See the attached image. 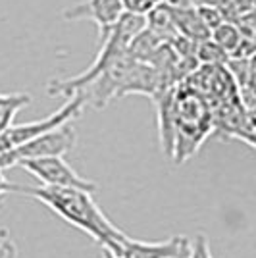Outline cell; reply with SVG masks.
<instances>
[{
    "label": "cell",
    "mask_w": 256,
    "mask_h": 258,
    "mask_svg": "<svg viewBox=\"0 0 256 258\" xmlns=\"http://www.w3.org/2000/svg\"><path fill=\"white\" fill-rule=\"evenodd\" d=\"M164 4L170 8H193L197 6V0H164Z\"/></svg>",
    "instance_id": "2e32d148"
},
{
    "label": "cell",
    "mask_w": 256,
    "mask_h": 258,
    "mask_svg": "<svg viewBox=\"0 0 256 258\" xmlns=\"http://www.w3.org/2000/svg\"><path fill=\"white\" fill-rule=\"evenodd\" d=\"M31 97L27 95H0V133L12 125V118L18 110L29 104Z\"/></svg>",
    "instance_id": "8fae6325"
},
{
    "label": "cell",
    "mask_w": 256,
    "mask_h": 258,
    "mask_svg": "<svg viewBox=\"0 0 256 258\" xmlns=\"http://www.w3.org/2000/svg\"><path fill=\"white\" fill-rule=\"evenodd\" d=\"M85 108V100L81 95L72 97L60 110L52 112L50 116H46L43 119L37 121H29V123H22V125H10L8 129H4L0 133V154L8 152L16 147H20L27 141L35 139L39 135H43L50 129H56L60 125H64L68 121H72L74 118H77Z\"/></svg>",
    "instance_id": "277c9868"
},
{
    "label": "cell",
    "mask_w": 256,
    "mask_h": 258,
    "mask_svg": "<svg viewBox=\"0 0 256 258\" xmlns=\"http://www.w3.org/2000/svg\"><path fill=\"white\" fill-rule=\"evenodd\" d=\"M193 243L185 235H173L168 241L147 243L131 239L127 233L110 248L112 254L119 258H189Z\"/></svg>",
    "instance_id": "8992f818"
},
{
    "label": "cell",
    "mask_w": 256,
    "mask_h": 258,
    "mask_svg": "<svg viewBox=\"0 0 256 258\" xmlns=\"http://www.w3.org/2000/svg\"><path fill=\"white\" fill-rule=\"evenodd\" d=\"M104 258H119V256H116V254H112L110 250H106V252H104Z\"/></svg>",
    "instance_id": "ac0fdd59"
},
{
    "label": "cell",
    "mask_w": 256,
    "mask_h": 258,
    "mask_svg": "<svg viewBox=\"0 0 256 258\" xmlns=\"http://www.w3.org/2000/svg\"><path fill=\"white\" fill-rule=\"evenodd\" d=\"M123 12L125 8H123L121 0H85V2H79L74 6H68L62 12V20L66 22H79V20L93 22L98 27V39H100L116 25Z\"/></svg>",
    "instance_id": "52a82bcc"
},
{
    "label": "cell",
    "mask_w": 256,
    "mask_h": 258,
    "mask_svg": "<svg viewBox=\"0 0 256 258\" xmlns=\"http://www.w3.org/2000/svg\"><path fill=\"white\" fill-rule=\"evenodd\" d=\"M18 256V247L10 239L6 229H0V258H16Z\"/></svg>",
    "instance_id": "9a60e30c"
},
{
    "label": "cell",
    "mask_w": 256,
    "mask_h": 258,
    "mask_svg": "<svg viewBox=\"0 0 256 258\" xmlns=\"http://www.w3.org/2000/svg\"><path fill=\"white\" fill-rule=\"evenodd\" d=\"M18 166H22L25 172H29L37 181H41V185H46V187H74L87 193L96 191V183L81 177L62 156L29 158V160H22Z\"/></svg>",
    "instance_id": "5b68a950"
},
{
    "label": "cell",
    "mask_w": 256,
    "mask_h": 258,
    "mask_svg": "<svg viewBox=\"0 0 256 258\" xmlns=\"http://www.w3.org/2000/svg\"><path fill=\"white\" fill-rule=\"evenodd\" d=\"M214 114L208 100L187 85L175 87L173 95V152L171 160L181 164L191 158L212 133Z\"/></svg>",
    "instance_id": "7a4b0ae2"
},
{
    "label": "cell",
    "mask_w": 256,
    "mask_h": 258,
    "mask_svg": "<svg viewBox=\"0 0 256 258\" xmlns=\"http://www.w3.org/2000/svg\"><path fill=\"white\" fill-rule=\"evenodd\" d=\"M197 10H199V16H201V20L204 22V25L210 29V33L218 27V25H222L225 22V16L222 8L220 6H210V4H199L197 6Z\"/></svg>",
    "instance_id": "4fadbf2b"
},
{
    "label": "cell",
    "mask_w": 256,
    "mask_h": 258,
    "mask_svg": "<svg viewBox=\"0 0 256 258\" xmlns=\"http://www.w3.org/2000/svg\"><path fill=\"white\" fill-rule=\"evenodd\" d=\"M145 18H147V27L164 43H171L179 35L175 22H173V16H171V8L164 2L156 4Z\"/></svg>",
    "instance_id": "9c48e42d"
},
{
    "label": "cell",
    "mask_w": 256,
    "mask_h": 258,
    "mask_svg": "<svg viewBox=\"0 0 256 258\" xmlns=\"http://www.w3.org/2000/svg\"><path fill=\"white\" fill-rule=\"evenodd\" d=\"M12 191L37 199L70 226L93 237L98 245L104 247V250H110L123 237V231L114 226L93 201L91 197L93 193L74 187H46V185L41 187L12 185Z\"/></svg>",
    "instance_id": "6da1fadb"
},
{
    "label": "cell",
    "mask_w": 256,
    "mask_h": 258,
    "mask_svg": "<svg viewBox=\"0 0 256 258\" xmlns=\"http://www.w3.org/2000/svg\"><path fill=\"white\" fill-rule=\"evenodd\" d=\"M154 2H156V4H160V2H164V0H154Z\"/></svg>",
    "instance_id": "d6986e66"
},
{
    "label": "cell",
    "mask_w": 256,
    "mask_h": 258,
    "mask_svg": "<svg viewBox=\"0 0 256 258\" xmlns=\"http://www.w3.org/2000/svg\"><path fill=\"white\" fill-rule=\"evenodd\" d=\"M75 145H77V133H75L72 121H68L64 125L50 129V131L23 143L12 151L2 152L0 154V168H8L14 164L18 166L22 160H29V158L64 156V154L74 151Z\"/></svg>",
    "instance_id": "3957f363"
},
{
    "label": "cell",
    "mask_w": 256,
    "mask_h": 258,
    "mask_svg": "<svg viewBox=\"0 0 256 258\" xmlns=\"http://www.w3.org/2000/svg\"><path fill=\"white\" fill-rule=\"evenodd\" d=\"M227 2H229V0H197V6H199V4H210V6H220V8H222Z\"/></svg>",
    "instance_id": "e0dca14e"
},
{
    "label": "cell",
    "mask_w": 256,
    "mask_h": 258,
    "mask_svg": "<svg viewBox=\"0 0 256 258\" xmlns=\"http://www.w3.org/2000/svg\"><path fill=\"white\" fill-rule=\"evenodd\" d=\"M121 2H123L125 12H131V14H141V16H147V14L156 6V2H154V0H121Z\"/></svg>",
    "instance_id": "5bb4252c"
},
{
    "label": "cell",
    "mask_w": 256,
    "mask_h": 258,
    "mask_svg": "<svg viewBox=\"0 0 256 258\" xmlns=\"http://www.w3.org/2000/svg\"><path fill=\"white\" fill-rule=\"evenodd\" d=\"M171 16L179 35L191 39L195 43H203L206 39H210V29L204 25V22L199 16L197 6L193 8H171Z\"/></svg>",
    "instance_id": "ba28073f"
},
{
    "label": "cell",
    "mask_w": 256,
    "mask_h": 258,
    "mask_svg": "<svg viewBox=\"0 0 256 258\" xmlns=\"http://www.w3.org/2000/svg\"><path fill=\"white\" fill-rule=\"evenodd\" d=\"M197 58L201 64L222 66L225 60H229V54L218 43H214L212 39H206V41L197 44Z\"/></svg>",
    "instance_id": "7c38bea8"
},
{
    "label": "cell",
    "mask_w": 256,
    "mask_h": 258,
    "mask_svg": "<svg viewBox=\"0 0 256 258\" xmlns=\"http://www.w3.org/2000/svg\"><path fill=\"white\" fill-rule=\"evenodd\" d=\"M214 43H218L227 54H237L239 46L243 43V33L239 29V25L229 20H225L222 25H218L210 35Z\"/></svg>",
    "instance_id": "30bf717a"
}]
</instances>
